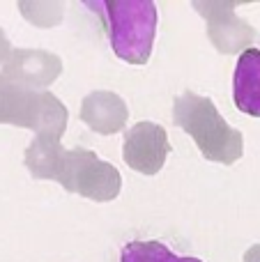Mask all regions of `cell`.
<instances>
[{
  "instance_id": "1",
  "label": "cell",
  "mask_w": 260,
  "mask_h": 262,
  "mask_svg": "<svg viewBox=\"0 0 260 262\" xmlns=\"http://www.w3.org/2000/svg\"><path fill=\"white\" fill-rule=\"evenodd\" d=\"M101 18L115 55L129 64H145L157 32V7L150 0H95L83 3Z\"/></svg>"
},
{
  "instance_id": "6",
  "label": "cell",
  "mask_w": 260,
  "mask_h": 262,
  "mask_svg": "<svg viewBox=\"0 0 260 262\" xmlns=\"http://www.w3.org/2000/svg\"><path fill=\"white\" fill-rule=\"evenodd\" d=\"M58 55L44 53V51H12L3 64V76L18 83L23 88L37 90L39 85H49L60 74Z\"/></svg>"
},
{
  "instance_id": "7",
  "label": "cell",
  "mask_w": 260,
  "mask_h": 262,
  "mask_svg": "<svg viewBox=\"0 0 260 262\" xmlns=\"http://www.w3.org/2000/svg\"><path fill=\"white\" fill-rule=\"evenodd\" d=\"M201 14H205L210 26V37L214 46L224 53H235L253 39V30L233 14V3H193Z\"/></svg>"
},
{
  "instance_id": "10",
  "label": "cell",
  "mask_w": 260,
  "mask_h": 262,
  "mask_svg": "<svg viewBox=\"0 0 260 262\" xmlns=\"http://www.w3.org/2000/svg\"><path fill=\"white\" fill-rule=\"evenodd\" d=\"M120 262H203V260L180 258L161 242H129V244H124Z\"/></svg>"
},
{
  "instance_id": "2",
  "label": "cell",
  "mask_w": 260,
  "mask_h": 262,
  "mask_svg": "<svg viewBox=\"0 0 260 262\" xmlns=\"http://www.w3.org/2000/svg\"><path fill=\"white\" fill-rule=\"evenodd\" d=\"M173 122L196 140L198 149L207 161L230 166L242 157V134L221 118L210 97H201L189 90L184 95L175 97Z\"/></svg>"
},
{
  "instance_id": "3",
  "label": "cell",
  "mask_w": 260,
  "mask_h": 262,
  "mask_svg": "<svg viewBox=\"0 0 260 262\" xmlns=\"http://www.w3.org/2000/svg\"><path fill=\"white\" fill-rule=\"evenodd\" d=\"M0 124H16L37 136H62L67 108L51 92L23 88L0 74Z\"/></svg>"
},
{
  "instance_id": "12",
  "label": "cell",
  "mask_w": 260,
  "mask_h": 262,
  "mask_svg": "<svg viewBox=\"0 0 260 262\" xmlns=\"http://www.w3.org/2000/svg\"><path fill=\"white\" fill-rule=\"evenodd\" d=\"M244 262H260V244H253L251 249L244 253Z\"/></svg>"
},
{
  "instance_id": "9",
  "label": "cell",
  "mask_w": 260,
  "mask_h": 262,
  "mask_svg": "<svg viewBox=\"0 0 260 262\" xmlns=\"http://www.w3.org/2000/svg\"><path fill=\"white\" fill-rule=\"evenodd\" d=\"M81 118L99 134H115L127 120V106L113 92H92L83 99Z\"/></svg>"
},
{
  "instance_id": "11",
  "label": "cell",
  "mask_w": 260,
  "mask_h": 262,
  "mask_svg": "<svg viewBox=\"0 0 260 262\" xmlns=\"http://www.w3.org/2000/svg\"><path fill=\"white\" fill-rule=\"evenodd\" d=\"M9 58V44H7V37L5 32L0 30V64H5V60Z\"/></svg>"
},
{
  "instance_id": "5",
  "label": "cell",
  "mask_w": 260,
  "mask_h": 262,
  "mask_svg": "<svg viewBox=\"0 0 260 262\" xmlns=\"http://www.w3.org/2000/svg\"><path fill=\"white\" fill-rule=\"evenodd\" d=\"M170 152L164 127L155 122H138L124 134L122 159L129 168L143 175H155L166 163Z\"/></svg>"
},
{
  "instance_id": "8",
  "label": "cell",
  "mask_w": 260,
  "mask_h": 262,
  "mask_svg": "<svg viewBox=\"0 0 260 262\" xmlns=\"http://www.w3.org/2000/svg\"><path fill=\"white\" fill-rule=\"evenodd\" d=\"M233 101L242 113L260 118V51L247 49L235 64Z\"/></svg>"
},
{
  "instance_id": "4",
  "label": "cell",
  "mask_w": 260,
  "mask_h": 262,
  "mask_svg": "<svg viewBox=\"0 0 260 262\" xmlns=\"http://www.w3.org/2000/svg\"><path fill=\"white\" fill-rule=\"evenodd\" d=\"M53 180L60 182L69 193H78L92 200H113L120 193V172L111 163L101 161L90 149H64L60 152L53 170Z\"/></svg>"
}]
</instances>
